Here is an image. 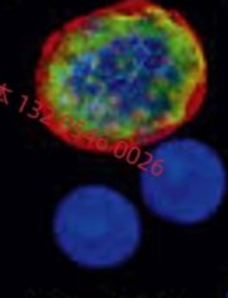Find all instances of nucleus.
<instances>
[{
  "mask_svg": "<svg viewBox=\"0 0 228 298\" xmlns=\"http://www.w3.org/2000/svg\"><path fill=\"white\" fill-rule=\"evenodd\" d=\"M53 233L60 251L85 268H113L130 261L142 243V219L121 192L84 185L58 203Z\"/></svg>",
  "mask_w": 228,
  "mask_h": 298,
  "instance_id": "7ed1b4c3",
  "label": "nucleus"
},
{
  "mask_svg": "<svg viewBox=\"0 0 228 298\" xmlns=\"http://www.w3.org/2000/svg\"><path fill=\"white\" fill-rule=\"evenodd\" d=\"M209 91L203 42L180 12L120 0L66 22L35 72L43 127L78 151L123 155L191 122Z\"/></svg>",
  "mask_w": 228,
  "mask_h": 298,
  "instance_id": "f257e3e1",
  "label": "nucleus"
},
{
  "mask_svg": "<svg viewBox=\"0 0 228 298\" xmlns=\"http://www.w3.org/2000/svg\"><path fill=\"white\" fill-rule=\"evenodd\" d=\"M227 298H228V295H227Z\"/></svg>",
  "mask_w": 228,
  "mask_h": 298,
  "instance_id": "20e7f679",
  "label": "nucleus"
},
{
  "mask_svg": "<svg viewBox=\"0 0 228 298\" xmlns=\"http://www.w3.org/2000/svg\"><path fill=\"white\" fill-rule=\"evenodd\" d=\"M139 188L145 206L157 218L197 225L222 206L228 175L222 158L208 143L172 139L159 143L142 164Z\"/></svg>",
  "mask_w": 228,
  "mask_h": 298,
  "instance_id": "f03ea898",
  "label": "nucleus"
}]
</instances>
